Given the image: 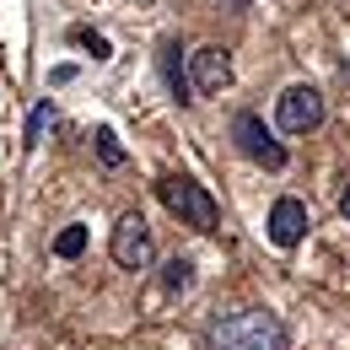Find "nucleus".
<instances>
[{
  "label": "nucleus",
  "instance_id": "nucleus-1",
  "mask_svg": "<svg viewBox=\"0 0 350 350\" xmlns=\"http://www.w3.org/2000/svg\"><path fill=\"white\" fill-rule=\"evenodd\" d=\"M216 350H286V323L264 307H243L211 329Z\"/></svg>",
  "mask_w": 350,
  "mask_h": 350
},
{
  "label": "nucleus",
  "instance_id": "nucleus-2",
  "mask_svg": "<svg viewBox=\"0 0 350 350\" xmlns=\"http://www.w3.org/2000/svg\"><path fill=\"white\" fill-rule=\"evenodd\" d=\"M157 200H162L183 226H194V232H216V226H221V205L194 183V178H183V173L157 178Z\"/></svg>",
  "mask_w": 350,
  "mask_h": 350
},
{
  "label": "nucleus",
  "instance_id": "nucleus-3",
  "mask_svg": "<svg viewBox=\"0 0 350 350\" xmlns=\"http://www.w3.org/2000/svg\"><path fill=\"white\" fill-rule=\"evenodd\" d=\"M232 140H237V151H243L248 162H259V167H269V173L286 167V146L264 130L259 113H237V119H232Z\"/></svg>",
  "mask_w": 350,
  "mask_h": 350
},
{
  "label": "nucleus",
  "instance_id": "nucleus-4",
  "mask_svg": "<svg viewBox=\"0 0 350 350\" xmlns=\"http://www.w3.org/2000/svg\"><path fill=\"white\" fill-rule=\"evenodd\" d=\"M275 124L286 135H312L323 124V92L318 87H286L275 103Z\"/></svg>",
  "mask_w": 350,
  "mask_h": 350
},
{
  "label": "nucleus",
  "instance_id": "nucleus-5",
  "mask_svg": "<svg viewBox=\"0 0 350 350\" xmlns=\"http://www.w3.org/2000/svg\"><path fill=\"white\" fill-rule=\"evenodd\" d=\"M108 248H113V264H119V269H151V226H146V216H140V211H124Z\"/></svg>",
  "mask_w": 350,
  "mask_h": 350
},
{
  "label": "nucleus",
  "instance_id": "nucleus-6",
  "mask_svg": "<svg viewBox=\"0 0 350 350\" xmlns=\"http://www.w3.org/2000/svg\"><path fill=\"white\" fill-rule=\"evenodd\" d=\"M189 81H194V92L200 97H216V92L232 87V59H226V49L205 44L189 54Z\"/></svg>",
  "mask_w": 350,
  "mask_h": 350
},
{
  "label": "nucleus",
  "instance_id": "nucleus-7",
  "mask_svg": "<svg viewBox=\"0 0 350 350\" xmlns=\"http://www.w3.org/2000/svg\"><path fill=\"white\" fill-rule=\"evenodd\" d=\"M307 226H312V216H307L302 200L286 194V200L269 205V243H275V248H297V243L307 237Z\"/></svg>",
  "mask_w": 350,
  "mask_h": 350
},
{
  "label": "nucleus",
  "instance_id": "nucleus-8",
  "mask_svg": "<svg viewBox=\"0 0 350 350\" xmlns=\"http://www.w3.org/2000/svg\"><path fill=\"white\" fill-rule=\"evenodd\" d=\"M189 280H194V264H189V259H167V269H162V291H167V297H183Z\"/></svg>",
  "mask_w": 350,
  "mask_h": 350
},
{
  "label": "nucleus",
  "instance_id": "nucleus-9",
  "mask_svg": "<svg viewBox=\"0 0 350 350\" xmlns=\"http://www.w3.org/2000/svg\"><path fill=\"white\" fill-rule=\"evenodd\" d=\"M81 248H87V226H65V232L54 237V254H59V259H81Z\"/></svg>",
  "mask_w": 350,
  "mask_h": 350
},
{
  "label": "nucleus",
  "instance_id": "nucleus-10",
  "mask_svg": "<svg viewBox=\"0 0 350 350\" xmlns=\"http://www.w3.org/2000/svg\"><path fill=\"white\" fill-rule=\"evenodd\" d=\"M97 162L103 167H124V146H119L113 130H97Z\"/></svg>",
  "mask_w": 350,
  "mask_h": 350
},
{
  "label": "nucleus",
  "instance_id": "nucleus-11",
  "mask_svg": "<svg viewBox=\"0 0 350 350\" xmlns=\"http://www.w3.org/2000/svg\"><path fill=\"white\" fill-rule=\"evenodd\" d=\"M173 54H178L173 44L162 49V70H167V87H173V97H178V103H194V97H189V87H183V76H178V59H173Z\"/></svg>",
  "mask_w": 350,
  "mask_h": 350
},
{
  "label": "nucleus",
  "instance_id": "nucleus-12",
  "mask_svg": "<svg viewBox=\"0 0 350 350\" xmlns=\"http://www.w3.org/2000/svg\"><path fill=\"white\" fill-rule=\"evenodd\" d=\"M49 119H54V103L44 97V103L33 108V119H27V146H38V135H44V124H49Z\"/></svg>",
  "mask_w": 350,
  "mask_h": 350
},
{
  "label": "nucleus",
  "instance_id": "nucleus-13",
  "mask_svg": "<svg viewBox=\"0 0 350 350\" xmlns=\"http://www.w3.org/2000/svg\"><path fill=\"white\" fill-rule=\"evenodd\" d=\"M70 38H76L81 49H92V59H108V38H103V33H92V27H76Z\"/></svg>",
  "mask_w": 350,
  "mask_h": 350
},
{
  "label": "nucleus",
  "instance_id": "nucleus-14",
  "mask_svg": "<svg viewBox=\"0 0 350 350\" xmlns=\"http://www.w3.org/2000/svg\"><path fill=\"white\" fill-rule=\"evenodd\" d=\"M340 216L350 221V183H345V189H340Z\"/></svg>",
  "mask_w": 350,
  "mask_h": 350
},
{
  "label": "nucleus",
  "instance_id": "nucleus-15",
  "mask_svg": "<svg viewBox=\"0 0 350 350\" xmlns=\"http://www.w3.org/2000/svg\"><path fill=\"white\" fill-rule=\"evenodd\" d=\"M232 5H248V0H232Z\"/></svg>",
  "mask_w": 350,
  "mask_h": 350
}]
</instances>
